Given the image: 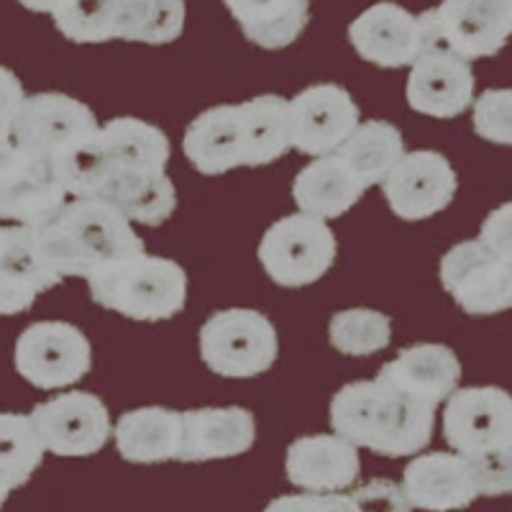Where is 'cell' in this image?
I'll list each match as a JSON object with an SVG mask.
<instances>
[{
	"mask_svg": "<svg viewBox=\"0 0 512 512\" xmlns=\"http://www.w3.org/2000/svg\"><path fill=\"white\" fill-rule=\"evenodd\" d=\"M364 192H367L364 182L336 152L313 159L308 167L297 172L292 182V200L300 213L323 221L344 216L346 210L359 203Z\"/></svg>",
	"mask_w": 512,
	"mask_h": 512,
	"instance_id": "obj_25",
	"label": "cell"
},
{
	"mask_svg": "<svg viewBox=\"0 0 512 512\" xmlns=\"http://www.w3.org/2000/svg\"><path fill=\"white\" fill-rule=\"evenodd\" d=\"M443 438L456 454L482 456L512 446V395L500 387H461L446 400Z\"/></svg>",
	"mask_w": 512,
	"mask_h": 512,
	"instance_id": "obj_13",
	"label": "cell"
},
{
	"mask_svg": "<svg viewBox=\"0 0 512 512\" xmlns=\"http://www.w3.org/2000/svg\"><path fill=\"white\" fill-rule=\"evenodd\" d=\"M246 131V167H264L292 149L290 100L282 95H256L241 103Z\"/></svg>",
	"mask_w": 512,
	"mask_h": 512,
	"instance_id": "obj_28",
	"label": "cell"
},
{
	"mask_svg": "<svg viewBox=\"0 0 512 512\" xmlns=\"http://www.w3.org/2000/svg\"><path fill=\"white\" fill-rule=\"evenodd\" d=\"M13 361L16 372L39 390H62L90 372L93 346L72 323L39 320L18 336Z\"/></svg>",
	"mask_w": 512,
	"mask_h": 512,
	"instance_id": "obj_10",
	"label": "cell"
},
{
	"mask_svg": "<svg viewBox=\"0 0 512 512\" xmlns=\"http://www.w3.org/2000/svg\"><path fill=\"white\" fill-rule=\"evenodd\" d=\"M349 41L361 59L384 70H397L413 67L415 59L436 44L438 36L431 11L413 16L408 8L382 0L349 26Z\"/></svg>",
	"mask_w": 512,
	"mask_h": 512,
	"instance_id": "obj_11",
	"label": "cell"
},
{
	"mask_svg": "<svg viewBox=\"0 0 512 512\" xmlns=\"http://www.w3.org/2000/svg\"><path fill=\"white\" fill-rule=\"evenodd\" d=\"M18 3L34 13H52L54 16V13H57L67 0H18Z\"/></svg>",
	"mask_w": 512,
	"mask_h": 512,
	"instance_id": "obj_38",
	"label": "cell"
},
{
	"mask_svg": "<svg viewBox=\"0 0 512 512\" xmlns=\"http://www.w3.org/2000/svg\"><path fill=\"white\" fill-rule=\"evenodd\" d=\"M11 492H13V489L8 487V484L3 482V479H0V507L6 505V500H8V495H11Z\"/></svg>",
	"mask_w": 512,
	"mask_h": 512,
	"instance_id": "obj_39",
	"label": "cell"
},
{
	"mask_svg": "<svg viewBox=\"0 0 512 512\" xmlns=\"http://www.w3.org/2000/svg\"><path fill=\"white\" fill-rule=\"evenodd\" d=\"M41 254L57 277H85L105 264L144 254V239L116 205L70 198L44 226L34 228Z\"/></svg>",
	"mask_w": 512,
	"mask_h": 512,
	"instance_id": "obj_3",
	"label": "cell"
},
{
	"mask_svg": "<svg viewBox=\"0 0 512 512\" xmlns=\"http://www.w3.org/2000/svg\"><path fill=\"white\" fill-rule=\"evenodd\" d=\"M285 472L305 492H344L361 474L359 448L341 436H303L290 443Z\"/></svg>",
	"mask_w": 512,
	"mask_h": 512,
	"instance_id": "obj_21",
	"label": "cell"
},
{
	"mask_svg": "<svg viewBox=\"0 0 512 512\" xmlns=\"http://www.w3.org/2000/svg\"><path fill=\"white\" fill-rule=\"evenodd\" d=\"M118 454L131 464L177 461L182 443V413L169 408H139L123 413L113 428Z\"/></svg>",
	"mask_w": 512,
	"mask_h": 512,
	"instance_id": "obj_26",
	"label": "cell"
},
{
	"mask_svg": "<svg viewBox=\"0 0 512 512\" xmlns=\"http://www.w3.org/2000/svg\"><path fill=\"white\" fill-rule=\"evenodd\" d=\"M441 282L469 315H497L512 308V264L479 239L461 241L446 251Z\"/></svg>",
	"mask_w": 512,
	"mask_h": 512,
	"instance_id": "obj_12",
	"label": "cell"
},
{
	"mask_svg": "<svg viewBox=\"0 0 512 512\" xmlns=\"http://www.w3.org/2000/svg\"><path fill=\"white\" fill-rule=\"evenodd\" d=\"M100 131L95 113L82 100L62 93L29 95L13 123V144L49 159L62 169L93 141Z\"/></svg>",
	"mask_w": 512,
	"mask_h": 512,
	"instance_id": "obj_6",
	"label": "cell"
},
{
	"mask_svg": "<svg viewBox=\"0 0 512 512\" xmlns=\"http://www.w3.org/2000/svg\"><path fill=\"white\" fill-rule=\"evenodd\" d=\"M70 200L62 169L24 146L0 152V221L39 228Z\"/></svg>",
	"mask_w": 512,
	"mask_h": 512,
	"instance_id": "obj_9",
	"label": "cell"
},
{
	"mask_svg": "<svg viewBox=\"0 0 512 512\" xmlns=\"http://www.w3.org/2000/svg\"><path fill=\"white\" fill-rule=\"evenodd\" d=\"M436 408L384 377L344 384L331 400L333 433L379 456H415L433 438Z\"/></svg>",
	"mask_w": 512,
	"mask_h": 512,
	"instance_id": "obj_2",
	"label": "cell"
},
{
	"mask_svg": "<svg viewBox=\"0 0 512 512\" xmlns=\"http://www.w3.org/2000/svg\"><path fill=\"white\" fill-rule=\"evenodd\" d=\"M336 154L354 169L364 187L384 185L397 162L405 157V141L400 128L392 123L367 121L359 123V128Z\"/></svg>",
	"mask_w": 512,
	"mask_h": 512,
	"instance_id": "obj_29",
	"label": "cell"
},
{
	"mask_svg": "<svg viewBox=\"0 0 512 512\" xmlns=\"http://www.w3.org/2000/svg\"><path fill=\"white\" fill-rule=\"evenodd\" d=\"M408 103L423 116H461L474 105L472 64L441 41L431 44L410 67Z\"/></svg>",
	"mask_w": 512,
	"mask_h": 512,
	"instance_id": "obj_18",
	"label": "cell"
},
{
	"mask_svg": "<svg viewBox=\"0 0 512 512\" xmlns=\"http://www.w3.org/2000/svg\"><path fill=\"white\" fill-rule=\"evenodd\" d=\"M251 44L285 49L310 21V0H223Z\"/></svg>",
	"mask_w": 512,
	"mask_h": 512,
	"instance_id": "obj_27",
	"label": "cell"
},
{
	"mask_svg": "<svg viewBox=\"0 0 512 512\" xmlns=\"http://www.w3.org/2000/svg\"><path fill=\"white\" fill-rule=\"evenodd\" d=\"M359 512H413L408 495L390 479H372L351 492Z\"/></svg>",
	"mask_w": 512,
	"mask_h": 512,
	"instance_id": "obj_34",
	"label": "cell"
},
{
	"mask_svg": "<svg viewBox=\"0 0 512 512\" xmlns=\"http://www.w3.org/2000/svg\"><path fill=\"white\" fill-rule=\"evenodd\" d=\"M44 443L31 415L0 413V479L24 487L44 459Z\"/></svg>",
	"mask_w": 512,
	"mask_h": 512,
	"instance_id": "obj_30",
	"label": "cell"
},
{
	"mask_svg": "<svg viewBox=\"0 0 512 512\" xmlns=\"http://www.w3.org/2000/svg\"><path fill=\"white\" fill-rule=\"evenodd\" d=\"M479 241L487 244L489 249L497 251L502 259L512 264V203L500 205L497 210H492L482 223V231H479Z\"/></svg>",
	"mask_w": 512,
	"mask_h": 512,
	"instance_id": "obj_37",
	"label": "cell"
},
{
	"mask_svg": "<svg viewBox=\"0 0 512 512\" xmlns=\"http://www.w3.org/2000/svg\"><path fill=\"white\" fill-rule=\"evenodd\" d=\"M185 0H67L54 24L75 44L111 39L169 44L185 31Z\"/></svg>",
	"mask_w": 512,
	"mask_h": 512,
	"instance_id": "obj_5",
	"label": "cell"
},
{
	"mask_svg": "<svg viewBox=\"0 0 512 512\" xmlns=\"http://www.w3.org/2000/svg\"><path fill=\"white\" fill-rule=\"evenodd\" d=\"M24 85L8 67H0V152L13 141V123L24 105Z\"/></svg>",
	"mask_w": 512,
	"mask_h": 512,
	"instance_id": "obj_36",
	"label": "cell"
},
{
	"mask_svg": "<svg viewBox=\"0 0 512 512\" xmlns=\"http://www.w3.org/2000/svg\"><path fill=\"white\" fill-rule=\"evenodd\" d=\"M90 297L131 320L175 318L187 303V272L167 256L136 254L105 264L88 277Z\"/></svg>",
	"mask_w": 512,
	"mask_h": 512,
	"instance_id": "obj_4",
	"label": "cell"
},
{
	"mask_svg": "<svg viewBox=\"0 0 512 512\" xmlns=\"http://www.w3.org/2000/svg\"><path fill=\"white\" fill-rule=\"evenodd\" d=\"M169 139L141 118H113L100 126L64 172L70 198L116 205L131 223L162 226L177 208L175 182L167 175Z\"/></svg>",
	"mask_w": 512,
	"mask_h": 512,
	"instance_id": "obj_1",
	"label": "cell"
},
{
	"mask_svg": "<svg viewBox=\"0 0 512 512\" xmlns=\"http://www.w3.org/2000/svg\"><path fill=\"white\" fill-rule=\"evenodd\" d=\"M280 354V341L267 315L249 308L213 313L200 328V356L213 374L246 379L264 374Z\"/></svg>",
	"mask_w": 512,
	"mask_h": 512,
	"instance_id": "obj_7",
	"label": "cell"
},
{
	"mask_svg": "<svg viewBox=\"0 0 512 512\" xmlns=\"http://www.w3.org/2000/svg\"><path fill=\"white\" fill-rule=\"evenodd\" d=\"M336 251V233L323 218L292 213L264 231L259 262L277 285L305 287L318 282L333 267Z\"/></svg>",
	"mask_w": 512,
	"mask_h": 512,
	"instance_id": "obj_8",
	"label": "cell"
},
{
	"mask_svg": "<svg viewBox=\"0 0 512 512\" xmlns=\"http://www.w3.org/2000/svg\"><path fill=\"white\" fill-rule=\"evenodd\" d=\"M459 177L441 152L418 149L397 162L384 180V198L402 221H425L451 205Z\"/></svg>",
	"mask_w": 512,
	"mask_h": 512,
	"instance_id": "obj_16",
	"label": "cell"
},
{
	"mask_svg": "<svg viewBox=\"0 0 512 512\" xmlns=\"http://www.w3.org/2000/svg\"><path fill=\"white\" fill-rule=\"evenodd\" d=\"M466 461L472 466L479 497L512 495V446L482 456H469Z\"/></svg>",
	"mask_w": 512,
	"mask_h": 512,
	"instance_id": "obj_33",
	"label": "cell"
},
{
	"mask_svg": "<svg viewBox=\"0 0 512 512\" xmlns=\"http://www.w3.org/2000/svg\"><path fill=\"white\" fill-rule=\"evenodd\" d=\"M474 131L492 144L512 146V90H484L474 100Z\"/></svg>",
	"mask_w": 512,
	"mask_h": 512,
	"instance_id": "obj_32",
	"label": "cell"
},
{
	"mask_svg": "<svg viewBox=\"0 0 512 512\" xmlns=\"http://www.w3.org/2000/svg\"><path fill=\"white\" fill-rule=\"evenodd\" d=\"M31 420L44 448L64 459L98 454L113 436L108 408L90 392H64L41 402L31 413Z\"/></svg>",
	"mask_w": 512,
	"mask_h": 512,
	"instance_id": "obj_14",
	"label": "cell"
},
{
	"mask_svg": "<svg viewBox=\"0 0 512 512\" xmlns=\"http://www.w3.org/2000/svg\"><path fill=\"white\" fill-rule=\"evenodd\" d=\"M62 277L41 254L36 231L29 226H0V315H18L34 305L41 292Z\"/></svg>",
	"mask_w": 512,
	"mask_h": 512,
	"instance_id": "obj_19",
	"label": "cell"
},
{
	"mask_svg": "<svg viewBox=\"0 0 512 512\" xmlns=\"http://www.w3.org/2000/svg\"><path fill=\"white\" fill-rule=\"evenodd\" d=\"M256 441V420L246 408H198L182 413V443L177 461L231 459L246 454Z\"/></svg>",
	"mask_w": 512,
	"mask_h": 512,
	"instance_id": "obj_22",
	"label": "cell"
},
{
	"mask_svg": "<svg viewBox=\"0 0 512 512\" xmlns=\"http://www.w3.org/2000/svg\"><path fill=\"white\" fill-rule=\"evenodd\" d=\"M359 123V105L333 82L310 85L290 100L292 149L308 157L338 152Z\"/></svg>",
	"mask_w": 512,
	"mask_h": 512,
	"instance_id": "obj_15",
	"label": "cell"
},
{
	"mask_svg": "<svg viewBox=\"0 0 512 512\" xmlns=\"http://www.w3.org/2000/svg\"><path fill=\"white\" fill-rule=\"evenodd\" d=\"M410 505L425 512L464 510L479 497L472 466L461 454L433 451L415 456L402 474Z\"/></svg>",
	"mask_w": 512,
	"mask_h": 512,
	"instance_id": "obj_20",
	"label": "cell"
},
{
	"mask_svg": "<svg viewBox=\"0 0 512 512\" xmlns=\"http://www.w3.org/2000/svg\"><path fill=\"white\" fill-rule=\"evenodd\" d=\"M379 377L400 387L405 395L423 405L438 408L443 400L459 390L461 361L443 344H415L402 349L379 369Z\"/></svg>",
	"mask_w": 512,
	"mask_h": 512,
	"instance_id": "obj_24",
	"label": "cell"
},
{
	"mask_svg": "<svg viewBox=\"0 0 512 512\" xmlns=\"http://www.w3.org/2000/svg\"><path fill=\"white\" fill-rule=\"evenodd\" d=\"M264 512H359L354 497L341 492H303V495H282L269 502Z\"/></svg>",
	"mask_w": 512,
	"mask_h": 512,
	"instance_id": "obj_35",
	"label": "cell"
},
{
	"mask_svg": "<svg viewBox=\"0 0 512 512\" xmlns=\"http://www.w3.org/2000/svg\"><path fill=\"white\" fill-rule=\"evenodd\" d=\"M182 149L200 175L218 177L246 167L244 113L239 105H216L187 126Z\"/></svg>",
	"mask_w": 512,
	"mask_h": 512,
	"instance_id": "obj_23",
	"label": "cell"
},
{
	"mask_svg": "<svg viewBox=\"0 0 512 512\" xmlns=\"http://www.w3.org/2000/svg\"><path fill=\"white\" fill-rule=\"evenodd\" d=\"M392 323L379 310H341L328 323V338L336 351L346 356H372L390 346Z\"/></svg>",
	"mask_w": 512,
	"mask_h": 512,
	"instance_id": "obj_31",
	"label": "cell"
},
{
	"mask_svg": "<svg viewBox=\"0 0 512 512\" xmlns=\"http://www.w3.org/2000/svg\"><path fill=\"white\" fill-rule=\"evenodd\" d=\"M431 13L438 41L466 62L492 57L512 36V0H443Z\"/></svg>",
	"mask_w": 512,
	"mask_h": 512,
	"instance_id": "obj_17",
	"label": "cell"
}]
</instances>
